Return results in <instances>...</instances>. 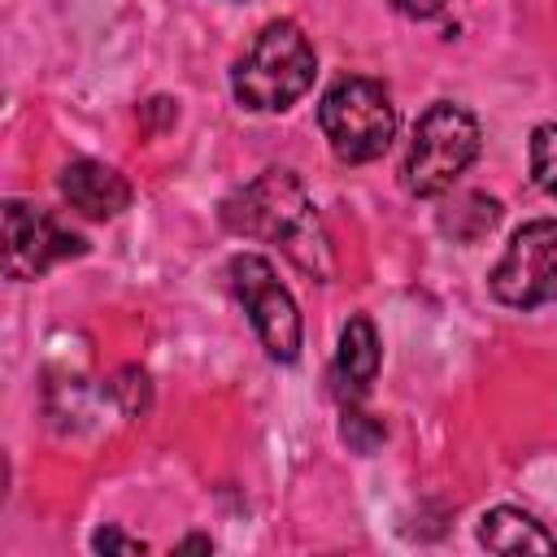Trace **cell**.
<instances>
[{
    "instance_id": "obj_8",
    "label": "cell",
    "mask_w": 557,
    "mask_h": 557,
    "mask_svg": "<svg viewBox=\"0 0 557 557\" xmlns=\"http://www.w3.org/2000/svg\"><path fill=\"white\" fill-rule=\"evenodd\" d=\"M57 187L70 200V209H78L83 218H117L122 209H131V183L113 165L91 161V157L70 161Z\"/></svg>"
},
{
    "instance_id": "obj_9",
    "label": "cell",
    "mask_w": 557,
    "mask_h": 557,
    "mask_svg": "<svg viewBox=\"0 0 557 557\" xmlns=\"http://www.w3.org/2000/svg\"><path fill=\"white\" fill-rule=\"evenodd\" d=\"M479 544L492 553H557V540L513 505H496L479 518Z\"/></svg>"
},
{
    "instance_id": "obj_2",
    "label": "cell",
    "mask_w": 557,
    "mask_h": 557,
    "mask_svg": "<svg viewBox=\"0 0 557 557\" xmlns=\"http://www.w3.org/2000/svg\"><path fill=\"white\" fill-rule=\"evenodd\" d=\"M313 74L318 61L300 26L274 17L252 35L248 52L231 65V91L252 113H283L313 87Z\"/></svg>"
},
{
    "instance_id": "obj_18",
    "label": "cell",
    "mask_w": 557,
    "mask_h": 557,
    "mask_svg": "<svg viewBox=\"0 0 557 557\" xmlns=\"http://www.w3.org/2000/svg\"><path fill=\"white\" fill-rule=\"evenodd\" d=\"M209 548H213V544H209L205 535H187V540L178 544V553H209Z\"/></svg>"
},
{
    "instance_id": "obj_5",
    "label": "cell",
    "mask_w": 557,
    "mask_h": 557,
    "mask_svg": "<svg viewBox=\"0 0 557 557\" xmlns=\"http://www.w3.org/2000/svg\"><path fill=\"white\" fill-rule=\"evenodd\" d=\"M231 287L252 322V331L261 335L265 352L274 361H296L300 357V309L292 300V292L274 278V265L261 252H239L231 257Z\"/></svg>"
},
{
    "instance_id": "obj_1",
    "label": "cell",
    "mask_w": 557,
    "mask_h": 557,
    "mask_svg": "<svg viewBox=\"0 0 557 557\" xmlns=\"http://www.w3.org/2000/svg\"><path fill=\"white\" fill-rule=\"evenodd\" d=\"M222 226L235 235L278 244L283 257L318 283L335 278V252H331L326 226L318 218V205L309 200L305 183L283 165H270L252 183L231 191L222 200Z\"/></svg>"
},
{
    "instance_id": "obj_12",
    "label": "cell",
    "mask_w": 557,
    "mask_h": 557,
    "mask_svg": "<svg viewBox=\"0 0 557 557\" xmlns=\"http://www.w3.org/2000/svg\"><path fill=\"white\" fill-rule=\"evenodd\" d=\"M109 400H113L126 418H139V413L152 405L148 370H144V366H122V370H113V379H109Z\"/></svg>"
},
{
    "instance_id": "obj_11",
    "label": "cell",
    "mask_w": 557,
    "mask_h": 557,
    "mask_svg": "<svg viewBox=\"0 0 557 557\" xmlns=\"http://www.w3.org/2000/svg\"><path fill=\"white\" fill-rule=\"evenodd\" d=\"M496 222H500V200L496 196H483V191H466L461 200H453L448 209H440V231L453 244H479Z\"/></svg>"
},
{
    "instance_id": "obj_3",
    "label": "cell",
    "mask_w": 557,
    "mask_h": 557,
    "mask_svg": "<svg viewBox=\"0 0 557 557\" xmlns=\"http://www.w3.org/2000/svg\"><path fill=\"white\" fill-rule=\"evenodd\" d=\"M479 144H483V135H479L474 113L453 100H435L413 126V139H409V152L400 165L405 191L418 200L444 196L470 170V161L479 157Z\"/></svg>"
},
{
    "instance_id": "obj_17",
    "label": "cell",
    "mask_w": 557,
    "mask_h": 557,
    "mask_svg": "<svg viewBox=\"0 0 557 557\" xmlns=\"http://www.w3.org/2000/svg\"><path fill=\"white\" fill-rule=\"evenodd\" d=\"M144 113L152 117V126H157V131H165V126H174V122H178V104H174L170 96L148 100V104H144Z\"/></svg>"
},
{
    "instance_id": "obj_16",
    "label": "cell",
    "mask_w": 557,
    "mask_h": 557,
    "mask_svg": "<svg viewBox=\"0 0 557 557\" xmlns=\"http://www.w3.org/2000/svg\"><path fill=\"white\" fill-rule=\"evenodd\" d=\"M392 9L400 17H413V22H435L444 17V0H392Z\"/></svg>"
},
{
    "instance_id": "obj_10",
    "label": "cell",
    "mask_w": 557,
    "mask_h": 557,
    "mask_svg": "<svg viewBox=\"0 0 557 557\" xmlns=\"http://www.w3.org/2000/svg\"><path fill=\"white\" fill-rule=\"evenodd\" d=\"M379 331H374V322L366 318V313H352L348 322H344V331H339V352H335V374L344 379V387L348 392H366L370 383H374V374H379Z\"/></svg>"
},
{
    "instance_id": "obj_7",
    "label": "cell",
    "mask_w": 557,
    "mask_h": 557,
    "mask_svg": "<svg viewBox=\"0 0 557 557\" xmlns=\"http://www.w3.org/2000/svg\"><path fill=\"white\" fill-rule=\"evenodd\" d=\"M87 239L61 226L48 209L30 200H4V274L26 283L65 257H83Z\"/></svg>"
},
{
    "instance_id": "obj_6",
    "label": "cell",
    "mask_w": 557,
    "mask_h": 557,
    "mask_svg": "<svg viewBox=\"0 0 557 557\" xmlns=\"http://www.w3.org/2000/svg\"><path fill=\"white\" fill-rule=\"evenodd\" d=\"M487 287L509 309H535L557 300V222L535 218L513 231L505 244L496 270L487 274Z\"/></svg>"
},
{
    "instance_id": "obj_4",
    "label": "cell",
    "mask_w": 557,
    "mask_h": 557,
    "mask_svg": "<svg viewBox=\"0 0 557 557\" xmlns=\"http://www.w3.org/2000/svg\"><path fill=\"white\" fill-rule=\"evenodd\" d=\"M318 126L331 144V152L348 165H366L387 152L396 135V104L383 83L366 74H348L326 87L318 104Z\"/></svg>"
},
{
    "instance_id": "obj_15",
    "label": "cell",
    "mask_w": 557,
    "mask_h": 557,
    "mask_svg": "<svg viewBox=\"0 0 557 557\" xmlns=\"http://www.w3.org/2000/svg\"><path fill=\"white\" fill-rule=\"evenodd\" d=\"M91 548H96V553H144L148 544H144V540L122 535L117 527H100V531L91 535Z\"/></svg>"
},
{
    "instance_id": "obj_13",
    "label": "cell",
    "mask_w": 557,
    "mask_h": 557,
    "mask_svg": "<svg viewBox=\"0 0 557 557\" xmlns=\"http://www.w3.org/2000/svg\"><path fill=\"white\" fill-rule=\"evenodd\" d=\"M531 178L557 196V122H544L531 131Z\"/></svg>"
},
{
    "instance_id": "obj_14",
    "label": "cell",
    "mask_w": 557,
    "mask_h": 557,
    "mask_svg": "<svg viewBox=\"0 0 557 557\" xmlns=\"http://www.w3.org/2000/svg\"><path fill=\"white\" fill-rule=\"evenodd\" d=\"M339 435L348 440V448H357V453H374V448L383 444V422L370 418V413H361V409H348Z\"/></svg>"
}]
</instances>
